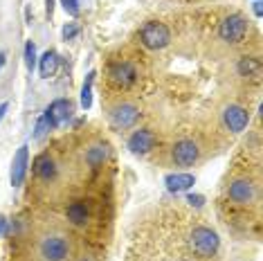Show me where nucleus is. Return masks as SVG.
Returning <instances> with one entry per match:
<instances>
[{
	"label": "nucleus",
	"mask_w": 263,
	"mask_h": 261,
	"mask_svg": "<svg viewBox=\"0 0 263 261\" xmlns=\"http://www.w3.org/2000/svg\"><path fill=\"white\" fill-rule=\"evenodd\" d=\"M189 246L196 257L212 259V257H216V252L220 250V239L212 228L200 225V228H194V232L189 234Z\"/></svg>",
	"instance_id": "nucleus-1"
},
{
	"label": "nucleus",
	"mask_w": 263,
	"mask_h": 261,
	"mask_svg": "<svg viewBox=\"0 0 263 261\" xmlns=\"http://www.w3.org/2000/svg\"><path fill=\"white\" fill-rule=\"evenodd\" d=\"M72 246L65 234H45L39 243V254L43 261H68Z\"/></svg>",
	"instance_id": "nucleus-2"
},
{
	"label": "nucleus",
	"mask_w": 263,
	"mask_h": 261,
	"mask_svg": "<svg viewBox=\"0 0 263 261\" xmlns=\"http://www.w3.org/2000/svg\"><path fill=\"white\" fill-rule=\"evenodd\" d=\"M140 41L148 50H164L171 43V29L162 21H146L140 27Z\"/></svg>",
	"instance_id": "nucleus-3"
},
{
	"label": "nucleus",
	"mask_w": 263,
	"mask_h": 261,
	"mask_svg": "<svg viewBox=\"0 0 263 261\" xmlns=\"http://www.w3.org/2000/svg\"><path fill=\"white\" fill-rule=\"evenodd\" d=\"M108 79L119 90H128L137 84V68L130 61H112L108 65Z\"/></svg>",
	"instance_id": "nucleus-4"
},
{
	"label": "nucleus",
	"mask_w": 263,
	"mask_h": 261,
	"mask_svg": "<svg viewBox=\"0 0 263 261\" xmlns=\"http://www.w3.org/2000/svg\"><path fill=\"white\" fill-rule=\"evenodd\" d=\"M248 34V18L241 14H230L218 27V36L225 43H241Z\"/></svg>",
	"instance_id": "nucleus-5"
},
{
	"label": "nucleus",
	"mask_w": 263,
	"mask_h": 261,
	"mask_svg": "<svg viewBox=\"0 0 263 261\" xmlns=\"http://www.w3.org/2000/svg\"><path fill=\"white\" fill-rule=\"evenodd\" d=\"M137 120H140V108L135 104H117L115 108L110 110V126L115 130H126L130 126H135Z\"/></svg>",
	"instance_id": "nucleus-6"
},
{
	"label": "nucleus",
	"mask_w": 263,
	"mask_h": 261,
	"mask_svg": "<svg viewBox=\"0 0 263 261\" xmlns=\"http://www.w3.org/2000/svg\"><path fill=\"white\" fill-rule=\"evenodd\" d=\"M27 167H29V146L27 144H21L18 151L14 153L11 169H9V182H11V187H21L23 182H25Z\"/></svg>",
	"instance_id": "nucleus-7"
},
{
	"label": "nucleus",
	"mask_w": 263,
	"mask_h": 261,
	"mask_svg": "<svg viewBox=\"0 0 263 261\" xmlns=\"http://www.w3.org/2000/svg\"><path fill=\"white\" fill-rule=\"evenodd\" d=\"M227 196L234 205H250L256 198V187L248 178H238L230 187H227Z\"/></svg>",
	"instance_id": "nucleus-8"
},
{
	"label": "nucleus",
	"mask_w": 263,
	"mask_h": 261,
	"mask_svg": "<svg viewBox=\"0 0 263 261\" xmlns=\"http://www.w3.org/2000/svg\"><path fill=\"white\" fill-rule=\"evenodd\" d=\"M171 158L178 167H191L198 160V144L194 140H178L171 149Z\"/></svg>",
	"instance_id": "nucleus-9"
},
{
	"label": "nucleus",
	"mask_w": 263,
	"mask_h": 261,
	"mask_svg": "<svg viewBox=\"0 0 263 261\" xmlns=\"http://www.w3.org/2000/svg\"><path fill=\"white\" fill-rule=\"evenodd\" d=\"M223 124L227 130H232V133H241V130L248 128L250 124V115L248 110L243 108V106L238 104H230L223 108Z\"/></svg>",
	"instance_id": "nucleus-10"
},
{
	"label": "nucleus",
	"mask_w": 263,
	"mask_h": 261,
	"mask_svg": "<svg viewBox=\"0 0 263 261\" xmlns=\"http://www.w3.org/2000/svg\"><path fill=\"white\" fill-rule=\"evenodd\" d=\"M155 142H158V138H155V133L151 128H137L130 133L126 146H128L130 153H135V156H144V153H148L155 146Z\"/></svg>",
	"instance_id": "nucleus-11"
},
{
	"label": "nucleus",
	"mask_w": 263,
	"mask_h": 261,
	"mask_svg": "<svg viewBox=\"0 0 263 261\" xmlns=\"http://www.w3.org/2000/svg\"><path fill=\"white\" fill-rule=\"evenodd\" d=\"M72 113H74V104L70 102V99H54L50 106L45 108V117L52 122V126L59 128L61 124H65L72 117Z\"/></svg>",
	"instance_id": "nucleus-12"
},
{
	"label": "nucleus",
	"mask_w": 263,
	"mask_h": 261,
	"mask_svg": "<svg viewBox=\"0 0 263 261\" xmlns=\"http://www.w3.org/2000/svg\"><path fill=\"white\" fill-rule=\"evenodd\" d=\"M65 216H68V221L72 225H86L88 218H90V205L86 203L83 198H77L72 203L68 205V210H65Z\"/></svg>",
	"instance_id": "nucleus-13"
},
{
	"label": "nucleus",
	"mask_w": 263,
	"mask_h": 261,
	"mask_svg": "<svg viewBox=\"0 0 263 261\" xmlns=\"http://www.w3.org/2000/svg\"><path fill=\"white\" fill-rule=\"evenodd\" d=\"M196 185L194 174H169L164 176V187L171 194H180V192H189Z\"/></svg>",
	"instance_id": "nucleus-14"
},
{
	"label": "nucleus",
	"mask_w": 263,
	"mask_h": 261,
	"mask_svg": "<svg viewBox=\"0 0 263 261\" xmlns=\"http://www.w3.org/2000/svg\"><path fill=\"white\" fill-rule=\"evenodd\" d=\"M32 169H34V174H36L41 180H52V178H57V174H59L57 162L47 156V153H41V156L34 158Z\"/></svg>",
	"instance_id": "nucleus-15"
},
{
	"label": "nucleus",
	"mask_w": 263,
	"mask_h": 261,
	"mask_svg": "<svg viewBox=\"0 0 263 261\" xmlns=\"http://www.w3.org/2000/svg\"><path fill=\"white\" fill-rule=\"evenodd\" d=\"M110 158V146L106 142H99V144H92L90 149L86 151V164L92 169H99L106 160Z\"/></svg>",
	"instance_id": "nucleus-16"
},
{
	"label": "nucleus",
	"mask_w": 263,
	"mask_h": 261,
	"mask_svg": "<svg viewBox=\"0 0 263 261\" xmlns=\"http://www.w3.org/2000/svg\"><path fill=\"white\" fill-rule=\"evenodd\" d=\"M59 63H61V59H59V54L54 50H47L43 57L39 59V72L43 79H50L52 74L59 70Z\"/></svg>",
	"instance_id": "nucleus-17"
},
{
	"label": "nucleus",
	"mask_w": 263,
	"mask_h": 261,
	"mask_svg": "<svg viewBox=\"0 0 263 261\" xmlns=\"http://www.w3.org/2000/svg\"><path fill=\"white\" fill-rule=\"evenodd\" d=\"M95 77L97 72H88L86 74V81H83V88H81V108L83 110H90L92 108V84H95Z\"/></svg>",
	"instance_id": "nucleus-18"
},
{
	"label": "nucleus",
	"mask_w": 263,
	"mask_h": 261,
	"mask_svg": "<svg viewBox=\"0 0 263 261\" xmlns=\"http://www.w3.org/2000/svg\"><path fill=\"white\" fill-rule=\"evenodd\" d=\"M236 70L241 77H254V74H259L261 63H259V59H254V57H243L241 61L236 63Z\"/></svg>",
	"instance_id": "nucleus-19"
},
{
	"label": "nucleus",
	"mask_w": 263,
	"mask_h": 261,
	"mask_svg": "<svg viewBox=\"0 0 263 261\" xmlns=\"http://www.w3.org/2000/svg\"><path fill=\"white\" fill-rule=\"evenodd\" d=\"M50 130H54V126H52V122L45 117V113L39 117V122H36V126H34V138L41 140V138H45Z\"/></svg>",
	"instance_id": "nucleus-20"
},
{
	"label": "nucleus",
	"mask_w": 263,
	"mask_h": 261,
	"mask_svg": "<svg viewBox=\"0 0 263 261\" xmlns=\"http://www.w3.org/2000/svg\"><path fill=\"white\" fill-rule=\"evenodd\" d=\"M36 63H39V59H36V45H34V41H27V43H25V65H27L29 72L36 68Z\"/></svg>",
	"instance_id": "nucleus-21"
},
{
	"label": "nucleus",
	"mask_w": 263,
	"mask_h": 261,
	"mask_svg": "<svg viewBox=\"0 0 263 261\" xmlns=\"http://www.w3.org/2000/svg\"><path fill=\"white\" fill-rule=\"evenodd\" d=\"M61 7L65 9V14L77 18L81 14V7H79V0H61Z\"/></svg>",
	"instance_id": "nucleus-22"
},
{
	"label": "nucleus",
	"mask_w": 263,
	"mask_h": 261,
	"mask_svg": "<svg viewBox=\"0 0 263 261\" xmlns=\"http://www.w3.org/2000/svg\"><path fill=\"white\" fill-rule=\"evenodd\" d=\"M77 34H79V23H68L63 29H61V36L63 41H72Z\"/></svg>",
	"instance_id": "nucleus-23"
},
{
	"label": "nucleus",
	"mask_w": 263,
	"mask_h": 261,
	"mask_svg": "<svg viewBox=\"0 0 263 261\" xmlns=\"http://www.w3.org/2000/svg\"><path fill=\"white\" fill-rule=\"evenodd\" d=\"M187 203L191 207H202L205 205V196H200V194H189L187 196Z\"/></svg>",
	"instance_id": "nucleus-24"
},
{
	"label": "nucleus",
	"mask_w": 263,
	"mask_h": 261,
	"mask_svg": "<svg viewBox=\"0 0 263 261\" xmlns=\"http://www.w3.org/2000/svg\"><path fill=\"white\" fill-rule=\"evenodd\" d=\"M54 5H57V0H45V16L47 18L54 16Z\"/></svg>",
	"instance_id": "nucleus-25"
},
{
	"label": "nucleus",
	"mask_w": 263,
	"mask_h": 261,
	"mask_svg": "<svg viewBox=\"0 0 263 261\" xmlns=\"http://www.w3.org/2000/svg\"><path fill=\"white\" fill-rule=\"evenodd\" d=\"M252 9H254V14L261 18V16H263V3H261V0H254V7Z\"/></svg>",
	"instance_id": "nucleus-26"
},
{
	"label": "nucleus",
	"mask_w": 263,
	"mask_h": 261,
	"mask_svg": "<svg viewBox=\"0 0 263 261\" xmlns=\"http://www.w3.org/2000/svg\"><path fill=\"white\" fill-rule=\"evenodd\" d=\"M7 110H9V104L3 102V104H0V122H3V117L7 115Z\"/></svg>",
	"instance_id": "nucleus-27"
},
{
	"label": "nucleus",
	"mask_w": 263,
	"mask_h": 261,
	"mask_svg": "<svg viewBox=\"0 0 263 261\" xmlns=\"http://www.w3.org/2000/svg\"><path fill=\"white\" fill-rule=\"evenodd\" d=\"M5 232H7V218L0 216V236H3Z\"/></svg>",
	"instance_id": "nucleus-28"
},
{
	"label": "nucleus",
	"mask_w": 263,
	"mask_h": 261,
	"mask_svg": "<svg viewBox=\"0 0 263 261\" xmlns=\"http://www.w3.org/2000/svg\"><path fill=\"white\" fill-rule=\"evenodd\" d=\"M5 61H7V54H5V52H0V70H3V65H5Z\"/></svg>",
	"instance_id": "nucleus-29"
},
{
	"label": "nucleus",
	"mask_w": 263,
	"mask_h": 261,
	"mask_svg": "<svg viewBox=\"0 0 263 261\" xmlns=\"http://www.w3.org/2000/svg\"><path fill=\"white\" fill-rule=\"evenodd\" d=\"M79 261H92V259H90V257H81Z\"/></svg>",
	"instance_id": "nucleus-30"
},
{
	"label": "nucleus",
	"mask_w": 263,
	"mask_h": 261,
	"mask_svg": "<svg viewBox=\"0 0 263 261\" xmlns=\"http://www.w3.org/2000/svg\"><path fill=\"white\" fill-rule=\"evenodd\" d=\"M178 261H187V259H178Z\"/></svg>",
	"instance_id": "nucleus-31"
}]
</instances>
